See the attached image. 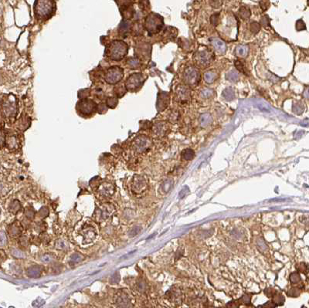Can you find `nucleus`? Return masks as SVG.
<instances>
[{"instance_id":"7","label":"nucleus","mask_w":309,"mask_h":308,"mask_svg":"<svg viewBox=\"0 0 309 308\" xmlns=\"http://www.w3.org/2000/svg\"><path fill=\"white\" fill-rule=\"evenodd\" d=\"M184 82L189 86L195 87L200 81V73L198 70L193 66H189L185 69L183 74Z\"/></svg>"},{"instance_id":"5","label":"nucleus","mask_w":309,"mask_h":308,"mask_svg":"<svg viewBox=\"0 0 309 308\" xmlns=\"http://www.w3.org/2000/svg\"><path fill=\"white\" fill-rule=\"evenodd\" d=\"M97 110V104L92 100L83 99L77 104V110L81 116H90L94 114Z\"/></svg>"},{"instance_id":"15","label":"nucleus","mask_w":309,"mask_h":308,"mask_svg":"<svg viewBox=\"0 0 309 308\" xmlns=\"http://www.w3.org/2000/svg\"><path fill=\"white\" fill-rule=\"evenodd\" d=\"M98 191H99L100 194L102 195L108 196L111 195L112 194L113 191H114V188H113V185L111 184L104 183V184H101V186L100 187Z\"/></svg>"},{"instance_id":"29","label":"nucleus","mask_w":309,"mask_h":308,"mask_svg":"<svg viewBox=\"0 0 309 308\" xmlns=\"http://www.w3.org/2000/svg\"><path fill=\"white\" fill-rule=\"evenodd\" d=\"M296 29L298 31H301V30H306L305 23H304L302 20H299L296 23Z\"/></svg>"},{"instance_id":"34","label":"nucleus","mask_w":309,"mask_h":308,"mask_svg":"<svg viewBox=\"0 0 309 308\" xmlns=\"http://www.w3.org/2000/svg\"><path fill=\"white\" fill-rule=\"evenodd\" d=\"M12 204H13L12 205V209H11L12 212H13V213H16V212L20 211L19 209H20V202H19L17 200H15V201L12 203Z\"/></svg>"},{"instance_id":"8","label":"nucleus","mask_w":309,"mask_h":308,"mask_svg":"<svg viewBox=\"0 0 309 308\" xmlns=\"http://www.w3.org/2000/svg\"><path fill=\"white\" fill-rule=\"evenodd\" d=\"M194 58H195V60L196 61V63L199 65L206 66H208L211 63L213 56L210 50H206L196 53Z\"/></svg>"},{"instance_id":"41","label":"nucleus","mask_w":309,"mask_h":308,"mask_svg":"<svg viewBox=\"0 0 309 308\" xmlns=\"http://www.w3.org/2000/svg\"><path fill=\"white\" fill-rule=\"evenodd\" d=\"M81 256H80L79 254H74V255L72 256L71 257V260L74 262H79L80 260H81Z\"/></svg>"},{"instance_id":"13","label":"nucleus","mask_w":309,"mask_h":308,"mask_svg":"<svg viewBox=\"0 0 309 308\" xmlns=\"http://www.w3.org/2000/svg\"><path fill=\"white\" fill-rule=\"evenodd\" d=\"M211 43L213 46L214 47V49H215L218 53H221V54L224 53L225 52H226V50H227V46H226L225 43L223 40H220V39L213 38L212 39Z\"/></svg>"},{"instance_id":"22","label":"nucleus","mask_w":309,"mask_h":308,"mask_svg":"<svg viewBox=\"0 0 309 308\" xmlns=\"http://www.w3.org/2000/svg\"><path fill=\"white\" fill-rule=\"evenodd\" d=\"M182 157L183 159L186 160V161H189V160H191L194 157V152L192 149H185L182 152Z\"/></svg>"},{"instance_id":"2","label":"nucleus","mask_w":309,"mask_h":308,"mask_svg":"<svg viewBox=\"0 0 309 308\" xmlns=\"http://www.w3.org/2000/svg\"><path fill=\"white\" fill-rule=\"evenodd\" d=\"M34 9L35 14L39 19H47L53 13L54 3L52 0H37Z\"/></svg>"},{"instance_id":"12","label":"nucleus","mask_w":309,"mask_h":308,"mask_svg":"<svg viewBox=\"0 0 309 308\" xmlns=\"http://www.w3.org/2000/svg\"><path fill=\"white\" fill-rule=\"evenodd\" d=\"M169 102V95L166 92H162L159 94L157 101V108L159 111L165 110L167 107Z\"/></svg>"},{"instance_id":"32","label":"nucleus","mask_w":309,"mask_h":308,"mask_svg":"<svg viewBox=\"0 0 309 308\" xmlns=\"http://www.w3.org/2000/svg\"><path fill=\"white\" fill-rule=\"evenodd\" d=\"M201 95L205 98H210V97H213V91L211 89H205L201 92Z\"/></svg>"},{"instance_id":"21","label":"nucleus","mask_w":309,"mask_h":308,"mask_svg":"<svg viewBox=\"0 0 309 308\" xmlns=\"http://www.w3.org/2000/svg\"><path fill=\"white\" fill-rule=\"evenodd\" d=\"M248 53V46L246 45H241L236 47V54L240 57H245Z\"/></svg>"},{"instance_id":"25","label":"nucleus","mask_w":309,"mask_h":308,"mask_svg":"<svg viewBox=\"0 0 309 308\" xmlns=\"http://www.w3.org/2000/svg\"><path fill=\"white\" fill-rule=\"evenodd\" d=\"M260 30V26L258 23L257 22H252L250 25V30L253 33V34H256Z\"/></svg>"},{"instance_id":"14","label":"nucleus","mask_w":309,"mask_h":308,"mask_svg":"<svg viewBox=\"0 0 309 308\" xmlns=\"http://www.w3.org/2000/svg\"><path fill=\"white\" fill-rule=\"evenodd\" d=\"M135 177H136V179L133 180L132 187L133 188H135V191H137V192H141V191L143 189V188H144V187H146V181H145L144 178H142V177H139V176H135Z\"/></svg>"},{"instance_id":"18","label":"nucleus","mask_w":309,"mask_h":308,"mask_svg":"<svg viewBox=\"0 0 309 308\" xmlns=\"http://www.w3.org/2000/svg\"><path fill=\"white\" fill-rule=\"evenodd\" d=\"M166 130H167V126L165 123H163V122H158L154 127V131L157 134L162 135L165 133Z\"/></svg>"},{"instance_id":"43","label":"nucleus","mask_w":309,"mask_h":308,"mask_svg":"<svg viewBox=\"0 0 309 308\" xmlns=\"http://www.w3.org/2000/svg\"><path fill=\"white\" fill-rule=\"evenodd\" d=\"M303 97L306 99H309V87L305 88V90L304 91V93H303Z\"/></svg>"},{"instance_id":"35","label":"nucleus","mask_w":309,"mask_h":308,"mask_svg":"<svg viewBox=\"0 0 309 308\" xmlns=\"http://www.w3.org/2000/svg\"><path fill=\"white\" fill-rule=\"evenodd\" d=\"M299 294H300V290L297 288L291 289V290H290V291L288 293V296H290V297H298Z\"/></svg>"},{"instance_id":"30","label":"nucleus","mask_w":309,"mask_h":308,"mask_svg":"<svg viewBox=\"0 0 309 308\" xmlns=\"http://www.w3.org/2000/svg\"><path fill=\"white\" fill-rule=\"evenodd\" d=\"M240 15L243 19H248L250 16V12L249 9L245 8H242L240 10Z\"/></svg>"},{"instance_id":"39","label":"nucleus","mask_w":309,"mask_h":308,"mask_svg":"<svg viewBox=\"0 0 309 308\" xmlns=\"http://www.w3.org/2000/svg\"><path fill=\"white\" fill-rule=\"evenodd\" d=\"M298 270H299L300 272H302L304 273V274H307V266H306L304 263H300L299 266H298Z\"/></svg>"},{"instance_id":"1","label":"nucleus","mask_w":309,"mask_h":308,"mask_svg":"<svg viewBox=\"0 0 309 308\" xmlns=\"http://www.w3.org/2000/svg\"><path fill=\"white\" fill-rule=\"evenodd\" d=\"M128 46L121 40H114L107 49V54L112 60H121L127 55Z\"/></svg>"},{"instance_id":"45","label":"nucleus","mask_w":309,"mask_h":308,"mask_svg":"<svg viewBox=\"0 0 309 308\" xmlns=\"http://www.w3.org/2000/svg\"><path fill=\"white\" fill-rule=\"evenodd\" d=\"M307 3H308V5H309V0H308V1H307Z\"/></svg>"},{"instance_id":"28","label":"nucleus","mask_w":309,"mask_h":308,"mask_svg":"<svg viewBox=\"0 0 309 308\" xmlns=\"http://www.w3.org/2000/svg\"><path fill=\"white\" fill-rule=\"evenodd\" d=\"M290 280L292 283H297L301 280V277L298 274V273H293L290 276Z\"/></svg>"},{"instance_id":"44","label":"nucleus","mask_w":309,"mask_h":308,"mask_svg":"<svg viewBox=\"0 0 309 308\" xmlns=\"http://www.w3.org/2000/svg\"><path fill=\"white\" fill-rule=\"evenodd\" d=\"M242 300L245 303H248L250 302V297L249 296H244V297H243Z\"/></svg>"},{"instance_id":"4","label":"nucleus","mask_w":309,"mask_h":308,"mask_svg":"<svg viewBox=\"0 0 309 308\" xmlns=\"http://www.w3.org/2000/svg\"><path fill=\"white\" fill-rule=\"evenodd\" d=\"M146 78L144 77V75L140 73H132L131 75L128 77L125 83V88L127 91H137L138 90L140 89L144 84Z\"/></svg>"},{"instance_id":"26","label":"nucleus","mask_w":309,"mask_h":308,"mask_svg":"<svg viewBox=\"0 0 309 308\" xmlns=\"http://www.w3.org/2000/svg\"><path fill=\"white\" fill-rule=\"evenodd\" d=\"M40 270H39L38 267H32L28 270V274L30 277H37L40 276Z\"/></svg>"},{"instance_id":"3","label":"nucleus","mask_w":309,"mask_h":308,"mask_svg":"<svg viewBox=\"0 0 309 308\" xmlns=\"http://www.w3.org/2000/svg\"><path fill=\"white\" fill-rule=\"evenodd\" d=\"M145 26L148 33L152 36V34H156L161 31L163 27V19L159 15L152 13L146 18Z\"/></svg>"},{"instance_id":"36","label":"nucleus","mask_w":309,"mask_h":308,"mask_svg":"<svg viewBox=\"0 0 309 308\" xmlns=\"http://www.w3.org/2000/svg\"><path fill=\"white\" fill-rule=\"evenodd\" d=\"M179 115V112H178V111H175V110H174V111H172V112L169 114V120H172V122L176 121V120H178Z\"/></svg>"},{"instance_id":"23","label":"nucleus","mask_w":309,"mask_h":308,"mask_svg":"<svg viewBox=\"0 0 309 308\" xmlns=\"http://www.w3.org/2000/svg\"><path fill=\"white\" fill-rule=\"evenodd\" d=\"M235 66H236V69L238 70L240 72L243 73H244V74H246V75H248V73H246L247 72V70H246V67H245L244 63H243L242 61L239 60V59H237V60L235 61Z\"/></svg>"},{"instance_id":"20","label":"nucleus","mask_w":309,"mask_h":308,"mask_svg":"<svg viewBox=\"0 0 309 308\" xmlns=\"http://www.w3.org/2000/svg\"><path fill=\"white\" fill-rule=\"evenodd\" d=\"M217 77V73L213 71H208L204 74V80L208 84L214 82Z\"/></svg>"},{"instance_id":"16","label":"nucleus","mask_w":309,"mask_h":308,"mask_svg":"<svg viewBox=\"0 0 309 308\" xmlns=\"http://www.w3.org/2000/svg\"><path fill=\"white\" fill-rule=\"evenodd\" d=\"M212 119L211 115L210 114H203L200 116L199 121H200V125L203 127H206L208 125H210L211 124Z\"/></svg>"},{"instance_id":"27","label":"nucleus","mask_w":309,"mask_h":308,"mask_svg":"<svg viewBox=\"0 0 309 308\" xmlns=\"http://www.w3.org/2000/svg\"><path fill=\"white\" fill-rule=\"evenodd\" d=\"M129 30V23L128 21H123L122 23L120 26V32L121 33V34H125L126 33L128 32Z\"/></svg>"},{"instance_id":"31","label":"nucleus","mask_w":309,"mask_h":308,"mask_svg":"<svg viewBox=\"0 0 309 308\" xmlns=\"http://www.w3.org/2000/svg\"><path fill=\"white\" fill-rule=\"evenodd\" d=\"M107 104H108V107H111V108H114L115 107V106L117 104V99L115 98V97H109L107 101Z\"/></svg>"},{"instance_id":"38","label":"nucleus","mask_w":309,"mask_h":308,"mask_svg":"<svg viewBox=\"0 0 309 308\" xmlns=\"http://www.w3.org/2000/svg\"><path fill=\"white\" fill-rule=\"evenodd\" d=\"M260 23H261V24H262V25L265 27H267L268 26H270V20H269V19H268V16H264L263 18L261 19Z\"/></svg>"},{"instance_id":"42","label":"nucleus","mask_w":309,"mask_h":308,"mask_svg":"<svg viewBox=\"0 0 309 308\" xmlns=\"http://www.w3.org/2000/svg\"><path fill=\"white\" fill-rule=\"evenodd\" d=\"M258 107H259L260 110H262V111L269 112V109H268V107H267V106L264 105V104H258Z\"/></svg>"},{"instance_id":"6","label":"nucleus","mask_w":309,"mask_h":308,"mask_svg":"<svg viewBox=\"0 0 309 308\" xmlns=\"http://www.w3.org/2000/svg\"><path fill=\"white\" fill-rule=\"evenodd\" d=\"M123 77H124V70L120 66H114L109 68L107 70L105 76H104V80L108 84L114 85L119 83L123 79Z\"/></svg>"},{"instance_id":"33","label":"nucleus","mask_w":309,"mask_h":308,"mask_svg":"<svg viewBox=\"0 0 309 308\" xmlns=\"http://www.w3.org/2000/svg\"><path fill=\"white\" fill-rule=\"evenodd\" d=\"M128 64H129V66H130L131 68L135 69V68L138 67L139 61H138V59H129Z\"/></svg>"},{"instance_id":"10","label":"nucleus","mask_w":309,"mask_h":308,"mask_svg":"<svg viewBox=\"0 0 309 308\" xmlns=\"http://www.w3.org/2000/svg\"><path fill=\"white\" fill-rule=\"evenodd\" d=\"M176 98L182 104H185L190 98V91L185 86H179L175 90Z\"/></svg>"},{"instance_id":"24","label":"nucleus","mask_w":309,"mask_h":308,"mask_svg":"<svg viewBox=\"0 0 309 308\" xmlns=\"http://www.w3.org/2000/svg\"><path fill=\"white\" fill-rule=\"evenodd\" d=\"M226 77H227V79L229 80V81L235 82V81H236L237 80H238L239 76H238V74L236 73V72L232 70V71H230V72L227 73V75H226Z\"/></svg>"},{"instance_id":"37","label":"nucleus","mask_w":309,"mask_h":308,"mask_svg":"<svg viewBox=\"0 0 309 308\" xmlns=\"http://www.w3.org/2000/svg\"><path fill=\"white\" fill-rule=\"evenodd\" d=\"M284 301V298L282 295L281 294H277L275 296V302L276 303H281L282 304Z\"/></svg>"},{"instance_id":"11","label":"nucleus","mask_w":309,"mask_h":308,"mask_svg":"<svg viewBox=\"0 0 309 308\" xmlns=\"http://www.w3.org/2000/svg\"><path fill=\"white\" fill-rule=\"evenodd\" d=\"M149 144H150V141L148 138L145 137V136H140V137L135 139L134 142V146L136 151L142 152L149 148Z\"/></svg>"},{"instance_id":"19","label":"nucleus","mask_w":309,"mask_h":308,"mask_svg":"<svg viewBox=\"0 0 309 308\" xmlns=\"http://www.w3.org/2000/svg\"><path fill=\"white\" fill-rule=\"evenodd\" d=\"M293 112L295 113L296 114H301L304 110V105L301 101H298L293 104L292 106Z\"/></svg>"},{"instance_id":"9","label":"nucleus","mask_w":309,"mask_h":308,"mask_svg":"<svg viewBox=\"0 0 309 308\" xmlns=\"http://www.w3.org/2000/svg\"><path fill=\"white\" fill-rule=\"evenodd\" d=\"M2 111L6 117H13L15 116L16 112V104L15 101L12 100L11 97L5 98V101L2 103Z\"/></svg>"},{"instance_id":"40","label":"nucleus","mask_w":309,"mask_h":308,"mask_svg":"<svg viewBox=\"0 0 309 308\" xmlns=\"http://www.w3.org/2000/svg\"><path fill=\"white\" fill-rule=\"evenodd\" d=\"M218 16H219V14L218 13H215L214 15L212 16L211 17V23L213 25L216 26L217 24V23H218Z\"/></svg>"},{"instance_id":"17","label":"nucleus","mask_w":309,"mask_h":308,"mask_svg":"<svg viewBox=\"0 0 309 308\" xmlns=\"http://www.w3.org/2000/svg\"><path fill=\"white\" fill-rule=\"evenodd\" d=\"M222 96L227 101H232L235 98V92L232 88H227L223 91Z\"/></svg>"}]
</instances>
